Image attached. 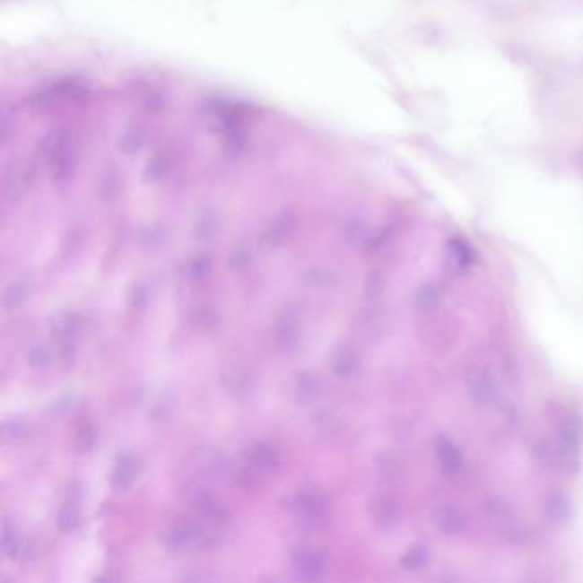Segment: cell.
Segmentation results:
<instances>
[{"label": "cell", "instance_id": "31", "mask_svg": "<svg viewBox=\"0 0 583 583\" xmlns=\"http://www.w3.org/2000/svg\"><path fill=\"white\" fill-rule=\"evenodd\" d=\"M250 258H252V256H250L248 250L239 248V250L231 254L228 264H230V267H231L233 271H241V269H245V267L250 264Z\"/></svg>", "mask_w": 583, "mask_h": 583}, {"label": "cell", "instance_id": "12", "mask_svg": "<svg viewBox=\"0 0 583 583\" xmlns=\"http://www.w3.org/2000/svg\"><path fill=\"white\" fill-rule=\"evenodd\" d=\"M196 464L201 467L202 473H207L209 475L226 474L230 469L226 457L213 448L199 450L196 456Z\"/></svg>", "mask_w": 583, "mask_h": 583}, {"label": "cell", "instance_id": "22", "mask_svg": "<svg viewBox=\"0 0 583 583\" xmlns=\"http://www.w3.org/2000/svg\"><path fill=\"white\" fill-rule=\"evenodd\" d=\"M190 322L196 327L209 328L218 324V313L209 305H199L190 313Z\"/></svg>", "mask_w": 583, "mask_h": 583}, {"label": "cell", "instance_id": "17", "mask_svg": "<svg viewBox=\"0 0 583 583\" xmlns=\"http://www.w3.org/2000/svg\"><path fill=\"white\" fill-rule=\"evenodd\" d=\"M313 426L320 435L332 437V435L339 433L341 421L330 411H318L313 414Z\"/></svg>", "mask_w": 583, "mask_h": 583}, {"label": "cell", "instance_id": "8", "mask_svg": "<svg viewBox=\"0 0 583 583\" xmlns=\"http://www.w3.org/2000/svg\"><path fill=\"white\" fill-rule=\"evenodd\" d=\"M294 570L303 579H320L326 571V556L315 547H301L294 553Z\"/></svg>", "mask_w": 583, "mask_h": 583}, {"label": "cell", "instance_id": "9", "mask_svg": "<svg viewBox=\"0 0 583 583\" xmlns=\"http://www.w3.org/2000/svg\"><path fill=\"white\" fill-rule=\"evenodd\" d=\"M294 224H296V221H294L292 213H283L267 226V230L262 235V243L269 248H275V247L283 245L288 238L292 237Z\"/></svg>", "mask_w": 583, "mask_h": 583}, {"label": "cell", "instance_id": "27", "mask_svg": "<svg viewBox=\"0 0 583 583\" xmlns=\"http://www.w3.org/2000/svg\"><path fill=\"white\" fill-rule=\"evenodd\" d=\"M426 560H428V553L422 547H413L404 554L402 565L409 568V570H418L426 563Z\"/></svg>", "mask_w": 583, "mask_h": 583}, {"label": "cell", "instance_id": "1", "mask_svg": "<svg viewBox=\"0 0 583 583\" xmlns=\"http://www.w3.org/2000/svg\"><path fill=\"white\" fill-rule=\"evenodd\" d=\"M74 152L69 146V134L65 130H54L43 143V158L48 161L52 177L57 182L65 180L73 170Z\"/></svg>", "mask_w": 583, "mask_h": 583}, {"label": "cell", "instance_id": "20", "mask_svg": "<svg viewBox=\"0 0 583 583\" xmlns=\"http://www.w3.org/2000/svg\"><path fill=\"white\" fill-rule=\"evenodd\" d=\"M28 294H30V288L24 283H21V281L13 283L4 292V307L7 310H16L26 301Z\"/></svg>", "mask_w": 583, "mask_h": 583}, {"label": "cell", "instance_id": "11", "mask_svg": "<svg viewBox=\"0 0 583 583\" xmlns=\"http://www.w3.org/2000/svg\"><path fill=\"white\" fill-rule=\"evenodd\" d=\"M322 394V383L320 380L309 371H301L296 375L294 380V396L296 401L301 404H310V402L317 401Z\"/></svg>", "mask_w": 583, "mask_h": 583}, {"label": "cell", "instance_id": "5", "mask_svg": "<svg viewBox=\"0 0 583 583\" xmlns=\"http://www.w3.org/2000/svg\"><path fill=\"white\" fill-rule=\"evenodd\" d=\"M222 385L231 397L238 401H248L256 394V375L245 366H230L222 373Z\"/></svg>", "mask_w": 583, "mask_h": 583}, {"label": "cell", "instance_id": "14", "mask_svg": "<svg viewBox=\"0 0 583 583\" xmlns=\"http://www.w3.org/2000/svg\"><path fill=\"white\" fill-rule=\"evenodd\" d=\"M332 370L341 379L352 377L358 370V360H356L354 352H351L346 347L337 349L332 356Z\"/></svg>", "mask_w": 583, "mask_h": 583}, {"label": "cell", "instance_id": "26", "mask_svg": "<svg viewBox=\"0 0 583 583\" xmlns=\"http://www.w3.org/2000/svg\"><path fill=\"white\" fill-rule=\"evenodd\" d=\"M96 441H98L96 428L92 426L91 422H86V424L79 430V433H77V445L81 447V450L90 452V450L94 448Z\"/></svg>", "mask_w": 583, "mask_h": 583}, {"label": "cell", "instance_id": "2", "mask_svg": "<svg viewBox=\"0 0 583 583\" xmlns=\"http://www.w3.org/2000/svg\"><path fill=\"white\" fill-rule=\"evenodd\" d=\"M300 318L301 313L298 307L288 305L277 313L275 317V343L281 351L294 354L301 346V332H300Z\"/></svg>", "mask_w": 583, "mask_h": 583}, {"label": "cell", "instance_id": "24", "mask_svg": "<svg viewBox=\"0 0 583 583\" xmlns=\"http://www.w3.org/2000/svg\"><path fill=\"white\" fill-rule=\"evenodd\" d=\"M52 361V352L45 346H33L28 351V363L33 370H45Z\"/></svg>", "mask_w": 583, "mask_h": 583}, {"label": "cell", "instance_id": "7", "mask_svg": "<svg viewBox=\"0 0 583 583\" xmlns=\"http://www.w3.org/2000/svg\"><path fill=\"white\" fill-rule=\"evenodd\" d=\"M164 546L171 553H185L197 546V532L194 518H183L175 522L164 534Z\"/></svg>", "mask_w": 583, "mask_h": 583}, {"label": "cell", "instance_id": "28", "mask_svg": "<svg viewBox=\"0 0 583 583\" xmlns=\"http://www.w3.org/2000/svg\"><path fill=\"white\" fill-rule=\"evenodd\" d=\"M450 250H452V257L456 258L457 262H460L462 265L473 262V252H471V248L464 241L454 239L450 243Z\"/></svg>", "mask_w": 583, "mask_h": 583}, {"label": "cell", "instance_id": "10", "mask_svg": "<svg viewBox=\"0 0 583 583\" xmlns=\"http://www.w3.org/2000/svg\"><path fill=\"white\" fill-rule=\"evenodd\" d=\"M2 551L9 560H26L30 556V544L26 543V539L19 534L18 529L14 527V524L5 522L4 524V537H2Z\"/></svg>", "mask_w": 583, "mask_h": 583}, {"label": "cell", "instance_id": "13", "mask_svg": "<svg viewBox=\"0 0 583 583\" xmlns=\"http://www.w3.org/2000/svg\"><path fill=\"white\" fill-rule=\"evenodd\" d=\"M52 332L57 343H74L79 332V318L74 313H64L55 318Z\"/></svg>", "mask_w": 583, "mask_h": 583}, {"label": "cell", "instance_id": "25", "mask_svg": "<svg viewBox=\"0 0 583 583\" xmlns=\"http://www.w3.org/2000/svg\"><path fill=\"white\" fill-rule=\"evenodd\" d=\"M128 301H130V307L135 309V310H143L146 309L151 301V292H149V288L144 283H139L132 288L130 292V296H128Z\"/></svg>", "mask_w": 583, "mask_h": 583}, {"label": "cell", "instance_id": "4", "mask_svg": "<svg viewBox=\"0 0 583 583\" xmlns=\"http://www.w3.org/2000/svg\"><path fill=\"white\" fill-rule=\"evenodd\" d=\"M247 466H250L260 475L274 474L283 466V452L277 445L260 441L247 452Z\"/></svg>", "mask_w": 583, "mask_h": 583}, {"label": "cell", "instance_id": "32", "mask_svg": "<svg viewBox=\"0 0 583 583\" xmlns=\"http://www.w3.org/2000/svg\"><path fill=\"white\" fill-rule=\"evenodd\" d=\"M5 437L18 438L24 433V422L21 420H9L4 422Z\"/></svg>", "mask_w": 583, "mask_h": 583}, {"label": "cell", "instance_id": "15", "mask_svg": "<svg viewBox=\"0 0 583 583\" xmlns=\"http://www.w3.org/2000/svg\"><path fill=\"white\" fill-rule=\"evenodd\" d=\"M219 218L214 211H205L201 218L197 219L196 228H194V237L199 241H211L213 238L218 235Z\"/></svg>", "mask_w": 583, "mask_h": 583}, {"label": "cell", "instance_id": "6", "mask_svg": "<svg viewBox=\"0 0 583 583\" xmlns=\"http://www.w3.org/2000/svg\"><path fill=\"white\" fill-rule=\"evenodd\" d=\"M139 474H141L139 457L132 452H124L115 458V464L109 471V484L117 492H127Z\"/></svg>", "mask_w": 583, "mask_h": 583}, {"label": "cell", "instance_id": "29", "mask_svg": "<svg viewBox=\"0 0 583 583\" xmlns=\"http://www.w3.org/2000/svg\"><path fill=\"white\" fill-rule=\"evenodd\" d=\"M549 511H551V517H553V518L563 520V518H566V515H568V501H566L563 496L554 494V496L549 500Z\"/></svg>", "mask_w": 583, "mask_h": 583}, {"label": "cell", "instance_id": "16", "mask_svg": "<svg viewBox=\"0 0 583 583\" xmlns=\"http://www.w3.org/2000/svg\"><path fill=\"white\" fill-rule=\"evenodd\" d=\"M77 503L79 501L67 500L65 505L58 511L57 524H58L60 530H64V532H74V530L81 526V513H79Z\"/></svg>", "mask_w": 583, "mask_h": 583}, {"label": "cell", "instance_id": "18", "mask_svg": "<svg viewBox=\"0 0 583 583\" xmlns=\"http://www.w3.org/2000/svg\"><path fill=\"white\" fill-rule=\"evenodd\" d=\"M213 271V260L207 256H197L190 258L185 265V275L190 281H202Z\"/></svg>", "mask_w": 583, "mask_h": 583}, {"label": "cell", "instance_id": "3", "mask_svg": "<svg viewBox=\"0 0 583 583\" xmlns=\"http://www.w3.org/2000/svg\"><path fill=\"white\" fill-rule=\"evenodd\" d=\"M292 510L305 522H320L328 510V498L318 488H305L292 498Z\"/></svg>", "mask_w": 583, "mask_h": 583}, {"label": "cell", "instance_id": "23", "mask_svg": "<svg viewBox=\"0 0 583 583\" xmlns=\"http://www.w3.org/2000/svg\"><path fill=\"white\" fill-rule=\"evenodd\" d=\"M435 518H437L438 527L441 530L454 532V530H458L462 527L460 515L456 510H452V509H441V510H438Z\"/></svg>", "mask_w": 583, "mask_h": 583}, {"label": "cell", "instance_id": "21", "mask_svg": "<svg viewBox=\"0 0 583 583\" xmlns=\"http://www.w3.org/2000/svg\"><path fill=\"white\" fill-rule=\"evenodd\" d=\"M438 457H439L443 467L447 471H450V473L457 471L460 467V460H462L460 454H458L456 445H452L448 439H441L438 443Z\"/></svg>", "mask_w": 583, "mask_h": 583}, {"label": "cell", "instance_id": "19", "mask_svg": "<svg viewBox=\"0 0 583 583\" xmlns=\"http://www.w3.org/2000/svg\"><path fill=\"white\" fill-rule=\"evenodd\" d=\"M144 143H146V130L141 126H132L122 134L120 147L124 151H127L128 154H134L135 151H139L141 147L144 146Z\"/></svg>", "mask_w": 583, "mask_h": 583}, {"label": "cell", "instance_id": "30", "mask_svg": "<svg viewBox=\"0 0 583 583\" xmlns=\"http://www.w3.org/2000/svg\"><path fill=\"white\" fill-rule=\"evenodd\" d=\"M373 511H375V517L382 522H390V518H394V515H396L394 503L390 500H383V498L375 503Z\"/></svg>", "mask_w": 583, "mask_h": 583}]
</instances>
